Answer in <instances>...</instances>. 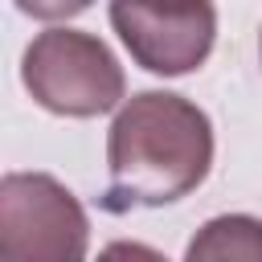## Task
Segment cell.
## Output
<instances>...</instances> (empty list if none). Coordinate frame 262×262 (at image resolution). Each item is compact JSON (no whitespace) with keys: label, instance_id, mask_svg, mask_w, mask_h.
Listing matches in <instances>:
<instances>
[{"label":"cell","instance_id":"7a4b0ae2","mask_svg":"<svg viewBox=\"0 0 262 262\" xmlns=\"http://www.w3.org/2000/svg\"><path fill=\"white\" fill-rule=\"evenodd\" d=\"M25 90L53 115L94 119L119 106L127 78L115 53L82 29H45L33 37L20 61Z\"/></svg>","mask_w":262,"mask_h":262},{"label":"cell","instance_id":"5b68a950","mask_svg":"<svg viewBox=\"0 0 262 262\" xmlns=\"http://www.w3.org/2000/svg\"><path fill=\"white\" fill-rule=\"evenodd\" d=\"M184 262H262V221L250 213H221L196 229Z\"/></svg>","mask_w":262,"mask_h":262},{"label":"cell","instance_id":"6da1fadb","mask_svg":"<svg viewBox=\"0 0 262 262\" xmlns=\"http://www.w3.org/2000/svg\"><path fill=\"white\" fill-rule=\"evenodd\" d=\"M213 164V123L209 115L172 90L135 94L111 123L106 135V192L98 209L131 213L160 209L188 196Z\"/></svg>","mask_w":262,"mask_h":262},{"label":"cell","instance_id":"3957f363","mask_svg":"<svg viewBox=\"0 0 262 262\" xmlns=\"http://www.w3.org/2000/svg\"><path fill=\"white\" fill-rule=\"evenodd\" d=\"M90 221L82 201L49 172L0 180V262H86Z\"/></svg>","mask_w":262,"mask_h":262},{"label":"cell","instance_id":"277c9868","mask_svg":"<svg viewBox=\"0 0 262 262\" xmlns=\"http://www.w3.org/2000/svg\"><path fill=\"white\" fill-rule=\"evenodd\" d=\"M111 25L143 70L176 78V74L196 70L209 57L213 33H217V12L205 0H196V4H127V0H119V4H111Z\"/></svg>","mask_w":262,"mask_h":262},{"label":"cell","instance_id":"52a82bcc","mask_svg":"<svg viewBox=\"0 0 262 262\" xmlns=\"http://www.w3.org/2000/svg\"><path fill=\"white\" fill-rule=\"evenodd\" d=\"M258 49H262V37H258Z\"/></svg>","mask_w":262,"mask_h":262},{"label":"cell","instance_id":"8992f818","mask_svg":"<svg viewBox=\"0 0 262 262\" xmlns=\"http://www.w3.org/2000/svg\"><path fill=\"white\" fill-rule=\"evenodd\" d=\"M98 262H168L160 250H151V246H143V242H111L102 254H98Z\"/></svg>","mask_w":262,"mask_h":262}]
</instances>
